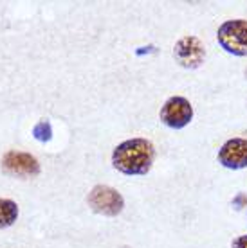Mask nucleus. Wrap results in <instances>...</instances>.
Returning <instances> with one entry per match:
<instances>
[{
	"label": "nucleus",
	"instance_id": "nucleus-8",
	"mask_svg": "<svg viewBox=\"0 0 247 248\" xmlns=\"http://www.w3.org/2000/svg\"><path fill=\"white\" fill-rule=\"evenodd\" d=\"M18 217V205L13 200L0 198V227H11Z\"/></svg>",
	"mask_w": 247,
	"mask_h": 248
},
{
	"label": "nucleus",
	"instance_id": "nucleus-9",
	"mask_svg": "<svg viewBox=\"0 0 247 248\" xmlns=\"http://www.w3.org/2000/svg\"><path fill=\"white\" fill-rule=\"evenodd\" d=\"M33 135L36 137L38 140H42V142L51 140V137H53V128H51L49 121H40V123L33 128Z\"/></svg>",
	"mask_w": 247,
	"mask_h": 248
},
{
	"label": "nucleus",
	"instance_id": "nucleus-1",
	"mask_svg": "<svg viewBox=\"0 0 247 248\" xmlns=\"http://www.w3.org/2000/svg\"><path fill=\"white\" fill-rule=\"evenodd\" d=\"M155 160V148L148 139H128L116 146L112 153V166L128 176L150 173Z\"/></svg>",
	"mask_w": 247,
	"mask_h": 248
},
{
	"label": "nucleus",
	"instance_id": "nucleus-2",
	"mask_svg": "<svg viewBox=\"0 0 247 248\" xmlns=\"http://www.w3.org/2000/svg\"><path fill=\"white\" fill-rule=\"evenodd\" d=\"M216 42L231 56L247 58V20L233 18L222 22L216 31Z\"/></svg>",
	"mask_w": 247,
	"mask_h": 248
},
{
	"label": "nucleus",
	"instance_id": "nucleus-5",
	"mask_svg": "<svg viewBox=\"0 0 247 248\" xmlns=\"http://www.w3.org/2000/svg\"><path fill=\"white\" fill-rule=\"evenodd\" d=\"M173 58L177 60L180 67L184 68H198L206 60V47L200 42V38L188 34L182 36L173 47Z\"/></svg>",
	"mask_w": 247,
	"mask_h": 248
},
{
	"label": "nucleus",
	"instance_id": "nucleus-3",
	"mask_svg": "<svg viewBox=\"0 0 247 248\" xmlns=\"http://www.w3.org/2000/svg\"><path fill=\"white\" fill-rule=\"evenodd\" d=\"M193 115H195L193 105L190 103V99H186L182 95H173V97L166 99V103L161 106V112H159L161 123L170 130L186 128L193 121Z\"/></svg>",
	"mask_w": 247,
	"mask_h": 248
},
{
	"label": "nucleus",
	"instance_id": "nucleus-7",
	"mask_svg": "<svg viewBox=\"0 0 247 248\" xmlns=\"http://www.w3.org/2000/svg\"><path fill=\"white\" fill-rule=\"evenodd\" d=\"M2 166L7 173L17 176H35L40 173V164L36 158L29 153H20V151H9L4 156Z\"/></svg>",
	"mask_w": 247,
	"mask_h": 248
},
{
	"label": "nucleus",
	"instance_id": "nucleus-10",
	"mask_svg": "<svg viewBox=\"0 0 247 248\" xmlns=\"http://www.w3.org/2000/svg\"><path fill=\"white\" fill-rule=\"evenodd\" d=\"M231 248H247V234L236 236L235 239L231 241Z\"/></svg>",
	"mask_w": 247,
	"mask_h": 248
},
{
	"label": "nucleus",
	"instance_id": "nucleus-6",
	"mask_svg": "<svg viewBox=\"0 0 247 248\" xmlns=\"http://www.w3.org/2000/svg\"><path fill=\"white\" fill-rule=\"evenodd\" d=\"M216 160L229 171L247 169V139H242V137L228 139L218 149Z\"/></svg>",
	"mask_w": 247,
	"mask_h": 248
},
{
	"label": "nucleus",
	"instance_id": "nucleus-4",
	"mask_svg": "<svg viewBox=\"0 0 247 248\" xmlns=\"http://www.w3.org/2000/svg\"><path fill=\"white\" fill-rule=\"evenodd\" d=\"M88 207L103 216H118L124 209V198L121 192L108 186H96L87 196Z\"/></svg>",
	"mask_w": 247,
	"mask_h": 248
},
{
	"label": "nucleus",
	"instance_id": "nucleus-11",
	"mask_svg": "<svg viewBox=\"0 0 247 248\" xmlns=\"http://www.w3.org/2000/svg\"><path fill=\"white\" fill-rule=\"evenodd\" d=\"M246 219H247V211H246Z\"/></svg>",
	"mask_w": 247,
	"mask_h": 248
}]
</instances>
